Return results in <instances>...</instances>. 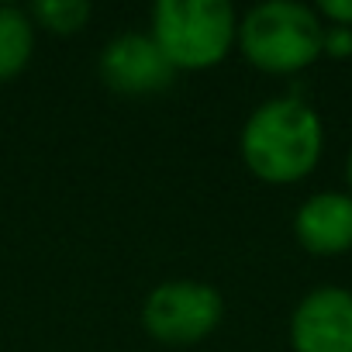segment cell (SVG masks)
I'll return each mask as SVG.
<instances>
[{"label": "cell", "instance_id": "5", "mask_svg": "<svg viewBox=\"0 0 352 352\" xmlns=\"http://www.w3.org/2000/svg\"><path fill=\"white\" fill-rule=\"evenodd\" d=\"M294 352H352V290L318 287L290 314Z\"/></svg>", "mask_w": 352, "mask_h": 352}, {"label": "cell", "instance_id": "9", "mask_svg": "<svg viewBox=\"0 0 352 352\" xmlns=\"http://www.w3.org/2000/svg\"><path fill=\"white\" fill-rule=\"evenodd\" d=\"M28 18L56 35H73L90 21V4L87 0H38L28 8Z\"/></svg>", "mask_w": 352, "mask_h": 352}, {"label": "cell", "instance_id": "12", "mask_svg": "<svg viewBox=\"0 0 352 352\" xmlns=\"http://www.w3.org/2000/svg\"><path fill=\"white\" fill-rule=\"evenodd\" d=\"M345 180H349V197H352V152H349V162H345Z\"/></svg>", "mask_w": 352, "mask_h": 352}, {"label": "cell", "instance_id": "4", "mask_svg": "<svg viewBox=\"0 0 352 352\" xmlns=\"http://www.w3.org/2000/svg\"><path fill=\"white\" fill-rule=\"evenodd\" d=\"M225 318V300L211 283L169 280L159 283L142 304V324L155 342L194 345L208 338Z\"/></svg>", "mask_w": 352, "mask_h": 352}, {"label": "cell", "instance_id": "7", "mask_svg": "<svg viewBox=\"0 0 352 352\" xmlns=\"http://www.w3.org/2000/svg\"><path fill=\"white\" fill-rule=\"evenodd\" d=\"M294 235L311 256H342L352 249V197L321 190L294 214Z\"/></svg>", "mask_w": 352, "mask_h": 352}, {"label": "cell", "instance_id": "10", "mask_svg": "<svg viewBox=\"0 0 352 352\" xmlns=\"http://www.w3.org/2000/svg\"><path fill=\"white\" fill-rule=\"evenodd\" d=\"M318 18L331 21V28H352V0H321Z\"/></svg>", "mask_w": 352, "mask_h": 352}, {"label": "cell", "instance_id": "2", "mask_svg": "<svg viewBox=\"0 0 352 352\" xmlns=\"http://www.w3.org/2000/svg\"><path fill=\"white\" fill-rule=\"evenodd\" d=\"M235 42L256 69L287 76L324 56V21L297 0H266L239 21Z\"/></svg>", "mask_w": 352, "mask_h": 352}, {"label": "cell", "instance_id": "8", "mask_svg": "<svg viewBox=\"0 0 352 352\" xmlns=\"http://www.w3.org/2000/svg\"><path fill=\"white\" fill-rule=\"evenodd\" d=\"M35 49V21L21 8H0V83L14 80Z\"/></svg>", "mask_w": 352, "mask_h": 352}, {"label": "cell", "instance_id": "3", "mask_svg": "<svg viewBox=\"0 0 352 352\" xmlns=\"http://www.w3.org/2000/svg\"><path fill=\"white\" fill-rule=\"evenodd\" d=\"M148 35L173 69H211L235 45L239 18L228 0H159Z\"/></svg>", "mask_w": 352, "mask_h": 352}, {"label": "cell", "instance_id": "6", "mask_svg": "<svg viewBox=\"0 0 352 352\" xmlns=\"http://www.w3.org/2000/svg\"><path fill=\"white\" fill-rule=\"evenodd\" d=\"M173 76L176 69L169 66V59L162 56L152 35L124 32L111 38L100 52V80L118 94H131V97L159 94L173 83Z\"/></svg>", "mask_w": 352, "mask_h": 352}, {"label": "cell", "instance_id": "11", "mask_svg": "<svg viewBox=\"0 0 352 352\" xmlns=\"http://www.w3.org/2000/svg\"><path fill=\"white\" fill-rule=\"evenodd\" d=\"M324 56L349 59L352 56V28H324Z\"/></svg>", "mask_w": 352, "mask_h": 352}, {"label": "cell", "instance_id": "1", "mask_svg": "<svg viewBox=\"0 0 352 352\" xmlns=\"http://www.w3.org/2000/svg\"><path fill=\"white\" fill-rule=\"evenodd\" d=\"M242 162L266 184H297L318 166L324 128L300 97H273L259 104L239 135Z\"/></svg>", "mask_w": 352, "mask_h": 352}]
</instances>
